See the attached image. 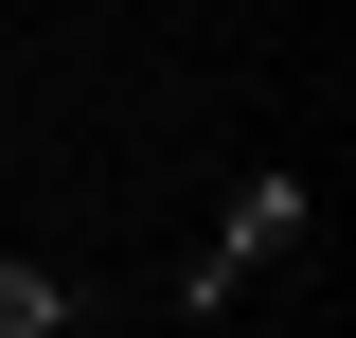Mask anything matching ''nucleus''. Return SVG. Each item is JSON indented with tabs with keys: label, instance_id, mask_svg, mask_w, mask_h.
I'll return each mask as SVG.
<instances>
[{
	"label": "nucleus",
	"instance_id": "obj_1",
	"mask_svg": "<svg viewBox=\"0 0 356 338\" xmlns=\"http://www.w3.org/2000/svg\"><path fill=\"white\" fill-rule=\"evenodd\" d=\"M303 232H321V178H232V214H214V250L178 267V303H196V321H214V303H250Z\"/></svg>",
	"mask_w": 356,
	"mask_h": 338
},
{
	"label": "nucleus",
	"instance_id": "obj_2",
	"mask_svg": "<svg viewBox=\"0 0 356 338\" xmlns=\"http://www.w3.org/2000/svg\"><path fill=\"white\" fill-rule=\"evenodd\" d=\"M54 321H72V285H36V267L0 250V338H54Z\"/></svg>",
	"mask_w": 356,
	"mask_h": 338
}]
</instances>
